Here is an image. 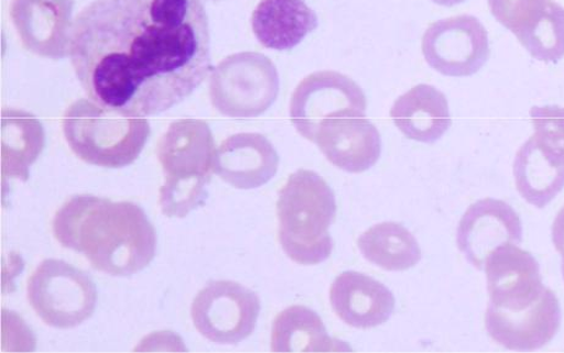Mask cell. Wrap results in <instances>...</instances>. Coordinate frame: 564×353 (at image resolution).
<instances>
[{
  "mask_svg": "<svg viewBox=\"0 0 564 353\" xmlns=\"http://www.w3.org/2000/svg\"><path fill=\"white\" fill-rule=\"evenodd\" d=\"M516 37L533 58L557 63L564 57V8L554 0L528 22Z\"/></svg>",
  "mask_w": 564,
  "mask_h": 353,
  "instance_id": "cb8c5ba5",
  "label": "cell"
},
{
  "mask_svg": "<svg viewBox=\"0 0 564 353\" xmlns=\"http://www.w3.org/2000/svg\"><path fill=\"white\" fill-rule=\"evenodd\" d=\"M552 242L564 258V206L561 208L554 225H552Z\"/></svg>",
  "mask_w": 564,
  "mask_h": 353,
  "instance_id": "4316f807",
  "label": "cell"
},
{
  "mask_svg": "<svg viewBox=\"0 0 564 353\" xmlns=\"http://www.w3.org/2000/svg\"><path fill=\"white\" fill-rule=\"evenodd\" d=\"M337 214L336 197L324 178L299 169L279 194V239L285 255L302 266L329 258L334 239L329 228Z\"/></svg>",
  "mask_w": 564,
  "mask_h": 353,
  "instance_id": "3957f363",
  "label": "cell"
},
{
  "mask_svg": "<svg viewBox=\"0 0 564 353\" xmlns=\"http://www.w3.org/2000/svg\"><path fill=\"white\" fill-rule=\"evenodd\" d=\"M422 49L431 68L451 77L477 74L491 54L488 31L473 15L434 22L424 33Z\"/></svg>",
  "mask_w": 564,
  "mask_h": 353,
  "instance_id": "30bf717a",
  "label": "cell"
},
{
  "mask_svg": "<svg viewBox=\"0 0 564 353\" xmlns=\"http://www.w3.org/2000/svg\"><path fill=\"white\" fill-rule=\"evenodd\" d=\"M209 44L203 0H95L75 19L69 55L91 101L145 118L203 84Z\"/></svg>",
  "mask_w": 564,
  "mask_h": 353,
  "instance_id": "6da1fadb",
  "label": "cell"
},
{
  "mask_svg": "<svg viewBox=\"0 0 564 353\" xmlns=\"http://www.w3.org/2000/svg\"><path fill=\"white\" fill-rule=\"evenodd\" d=\"M263 47L291 51L318 26L315 11L304 0H261L251 18Z\"/></svg>",
  "mask_w": 564,
  "mask_h": 353,
  "instance_id": "ac0fdd59",
  "label": "cell"
},
{
  "mask_svg": "<svg viewBox=\"0 0 564 353\" xmlns=\"http://www.w3.org/2000/svg\"><path fill=\"white\" fill-rule=\"evenodd\" d=\"M562 274H563V279H564V258H562Z\"/></svg>",
  "mask_w": 564,
  "mask_h": 353,
  "instance_id": "f1b7e54d",
  "label": "cell"
},
{
  "mask_svg": "<svg viewBox=\"0 0 564 353\" xmlns=\"http://www.w3.org/2000/svg\"><path fill=\"white\" fill-rule=\"evenodd\" d=\"M365 260L384 271L404 272L422 261V249L415 236L402 224L386 222L369 230L358 239Z\"/></svg>",
  "mask_w": 564,
  "mask_h": 353,
  "instance_id": "603a6c76",
  "label": "cell"
},
{
  "mask_svg": "<svg viewBox=\"0 0 564 353\" xmlns=\"http://www.w3.org/2000/svg\"><path fill=\"white\" fill-rule=\"evenodd\" d=\"M62 126L77 158L107 169L134 163L151 135L145 118L119 113L88 99L66 109Z\"/></svg>",
  "mask_w": 564,
  "mask_h": 353,
  "instance_id": "5b68a950",
  "label": "cell"
},
{
  "mask_svg": "<svg viewBox=\"0 0 564 353\" xmlns=\"http://www.w3.org/2000/svg\"><path fill=\"white\" fill-rule=\"evenodd\" d=\"M562 322L560 301L546 288L540 299L523 311L511 312L489 305L485 327L501 346L513 351H535L551 343Z\"/></svg>",
  "mask_w": 564,
  "mask_h": 353,
  "instance_id": "4fadbf2b",
  "label": "cell"
},
{
  "mask_svg": "<svg viewBox=\"0 0 564 353\" xmlns=\"http://www.w3.org/2000/svg\"><path fill=\"white\" fill-rule=\"evenodd\" d=\"M522 220L514 209L501 200L484 198L473 203L460 219L457 245L464 257L479 271L490 253L506 244H521Z\"/></svg>",
  "mask_w": 564,
  "mask_h": 353,
  "instance_id": "7c38bea8",
  "label": "cell"
},
{
  "mask_svg": "<svg viewBox=\"0 0 564 353\" xmlns=\"http://www.w3.org/2000/svg\"><path fill=\"white\" fill-rule=\"evenodd\" d=\"M438 5L453 7L466 2V0H431Z\"/></svg>",
  "mask_w": 564,
  "mask_h": 353,
  "instance_id": "83f0119b",
  "label": "cell"
},
{
  "mask_svg": "<svg viewBox=\"0 0 564 353\" xmlns=\"http://www.w3.org/2000/svg\"><path fill=\"white\" fill-rule=\"evenodd\" d=\"M513 174L519 195L538 208H545L564 189V159L539 147L532 137L519 148Z\"/></svg>",
  "mask_w": 564,
  "mask_h": 353,
  "instance_id": "ffe728a7",
  "label": "cell"
},
{
  "mask_svg": "<svg viewBox=\"0 0 564 353\" xmlns=\"http://www.w3.org/2000/svg\"><path fill=\"white\" fill-rule=\"evenodd\" d=\"M46 143L40 121L24 110L4 109L2 113L3 181H28L29 170Z\"/></svg>",
  "mask_w": 564,
  "mask_h": 353,
  "instance_id": "44dd1931",
  "label": "cell"
},
{
  "mask_svg": "<svg viewBox=\"0 0 564 353\" xmlns=\"http://www.w3.org/2000/svg\"><path fill=\"white\" fill-rule=\"evenodd\" d=\"M52 230L63 247L82 253L94 269L112 277H131L156 255V229L143 209L129 201L73 196L55 213Z\"/></svg>",
  "mask_w": 564,
  "mask_h": 353,
  "instance_id": "7a4b0ae2",
  "label": "cell"
},
{
  "mask_svg": "<svg viewBox=\"0 0 564 353\" xmlns=\"http://www.w3.org/2000/svg\"><path fill=\"white\" fill-rule=\"evenodd\" d=\"M28 299L43 323L72 329L91 318L97 289L88 275L61 260L43 261L28 282Z\"/></svg>",
  "mask_w": 564,
  "mask_h": 353,
  "instance_id": "52a82bcc",
  "label": "cell"
},
{
  "mask_svg": "<svg viewBox=\"0 0 564 353\" xmlns=\"http://www.w3.org/2000/svg\"><path fill=\"white\" fill-rule=\"evenodd\" d=\"M490 304L517 312L535 304L546 290L532 253L516 244L494 250L485 262Z\"/></svg>",
  "mask_w": 564,
  "mask_h": 353,
  "instance_id": "5bb4252c",
  "label": "cell"
},
{
  "mask_svg": "<svg viewBox=\"0 0 564 353\" xmlns=\"http://www.w3.org/2000/svg\"><path fill=\"white\" fill-rule=\"evenodd\" d=\"M271 345L273 352L351 351L343 341L330 338L323 319L305 306H292L274 319Z\"/></svg>",
  "mask_w": 564,
  "mask_h": 353,
  "instance_id": "7402d4cb",
  "label": "cell"
},
{
  "mask_svg": "<svg viewBox=\"0 0 564 353\" xmlns=\"http://www.w3.org/2000/svg\"><path fill=\"white\" fill-rule=\"evenodd\" d=\"M332 310L341 322L358 329H371L389 321L394 296L382 283L358 272L338 275L329 290Z\"/></svg>",
  "mask_w": 564,
  "mask_h": 353,
  "instance_id": "e0dca14e",
  "label": "cell"
},
{
  "mask_svg": "<svg viewBox=\"0 0 564 353\" xmlns=\"http://www.w3.org/2000/svg\"><path fill=\"white\" fill-rule=\"evenodd\" d=\"M335 167L359 174L379 162L381 135L367 118H334L324 121L313 140Z\"/></svg>",
  "mask_w": 564,
  "mask_h": 353,
  "instance_id": "9a60e30c",
  "label": "cell"
},
{
  "mask_svg": "<svg viewBox=\"0 0 564 353\" xmlns=\"http://www.w3.org/2000/svg\"><path fill=\"white\" fill-rule=\"evenodd\" d=\"M74 0H11L9 16L22 46L42 58L69 54Z\"/></svg>",
  "mask_w": 564,
  "mask_h": 353,
  "instance_id": "8fae6325",
  "label": "cell"
},
{
  "mask_svg": "<svg viewBox=\"0 0 564 353\" xmlns=\"http://www.w3.org/2000/svg\"><path fill=\"white\" fill-rule=\"evenodd\" d=\"M367 96L350 77L337 71L310 74L297 85L291 101V120L299 134L312 141L324 121L367 118Z\"/></svg>",
  "mask_w": 564,
  "mask_h": 353,
  "instance_id": "9c48e42d",
  "label": "cell"
},
{
  "mask_svg": "<svg viewBox=\"0 0 564 353\" xmlns=\"http://www.w3.org/2000/svg\"><path fill=\"white\" fill-rule=\"evenodd\" d=\"M261 311L259 296L236 282L208 283L192 305L197 332L215 344L237 345L249 338Z\"/></svg>",
  "mask_w": 564,
  "mask_h": 353,
  "instance_id": "ba28073f",
  "label": "cell"
},
{
  "mask_svg": "<svg viewBox=\"0 0 564 353\" xmlns=\"http://www.w3.org/2000/svg\"><path fill=\"white\" fill-rule=\"evenodd\" d=\"M280 156L269 139L241 132L218 147L214 173L239 190L259 189L278 174Z\"/></svg>",
  "mask_w": 564,
  "mask_h": 353,
  "instance_id": "2e32d148",
  "label": "cell"
},
{
  "mask_svg": "<svg viewBox=\"0 0 564 353\" xmlns=\"http://www.w3.org/2000/svg\"><path fill=\"white\" fill-rule=\"evenodd\" d=\"M212 2H218V0H212Z\"/></svg>",
  "mask_w": 564,
  "mask_h": 353,
  "instance_id": "f546056e",
  "label": "cell"
},
{
  "mask_svg": "<svg viewBox=\"0 0 564 353\" xmlns=\"http://www.w3.org/2000/svg\"><path fill=\"white\" fill-rule=\"evenodd\" d=\"M216 151L206 121L181 119L170 125L158 145V158L165 173L160 190L161 212L165 217L185 218L205 203Z\"/></svg>",
  "mask_w": 564,
  "mask_h": 353,
  "instance_id": "277c9868",
  "label": "cell"
},
{
  "mask_svg": "<svg viewBox=\"0 0 564 353\" xmlns=\"http://www.w3.org/2000/svg\"><path fill=\"white\" fill-rule=\"evenodd\" d=\"M494 18L512 33L521 31L547 0H488Z\"/></svg>",
  "mask_w": 564,
  "mask_h": 353,
  "instance_id": "484cf974",
  "label": "cell"
},
{
  "mask_svg": "<svg viewBox=\"0 0 564 353\" xmlns=\"http://www.w3.org/2000/svg\"><path fill=\"white\" fill-rule=\"evenodd\" d=\"M530 119L534 126L532 139L536 145L564 159V108L533 107Z\"/></svg>",
  "mask_w": 564,
  "mask_h": 353,
  "instance_id": "d4e9b609",
  "label": "cell"
},
{
  "mask_svg": "<svg viewBox=\"0 0 564 353\" xmlns=\"http://www.w3.org/2000/svg\"><path fill=\"white\" fill-rule=\"evenodd\" d=\"M280 93L278 68L267 55L241 52L220 62L209 77V97L220 114L234 119L257 118Z\"/></svg>",
  "mask_w": 564,
  "mask_h": 353,
  "instance_id": "8992f818",
  "label": "cell"
},
{
  "mask_svg": "<svg viewBox=\"0 0 564 353\" xmlns=\"http://www.w3.org/2000/svg\"><path fill=\"white\" fill-rule=\"evenodd\" d=\"M391 118L406 139L423 143L438 141L452 126L447 97L425 84L398 98Z\"/></svg>",
  "mask_w": 564,
  "mask_h": 353,
  "instance_id": "d6986e66",
  "label": "cell"
}]
</instances>
